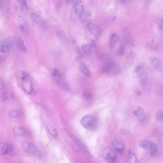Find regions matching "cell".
I'll list each match as a JSON object with an SVG mask.
<instances>
[{
  "instance_id": "40",
  "label": "cell",
  "mask_w": 163,
  "mask_h": 163,
  "mask_svg": "<svg viewBox=\"0 0 163 163\" xmlns=\"http://www.w3.org/2000/svg\"><path fill=\"white\" fill-rule=\"evenodd\" d=\"M8 55V54H3L0 55V65L2 63L3 61L5 60Z\"/></svg>"
},
{
  "instance_id": "12",
  "label": "cell",
  "mask_w": 163,
  "mask_h": 163,
  "mask_svg": "<svg viewBox=\"0 0 163 163\" xmlns=\"http://www.w3.org/2000/svg\"><path fill=\"white\" fill-rule=\"evenodd\" d=\"M13 132L16 136L19 137L26 136L28 135L27 130L24 127L19 126H15L13 129Z\"/></svg>"
},
{
  "instance_id": "16",
  "label": "cell",
  "mask_w": 163,
  "mask_h": 163,
  "mask_svg": "<svg viewBox=\"0 0 163 163\" xmlns=\"http://www.w3.org/2000/svg\"><path fill=\"white\" fill-rule=\"evenodd\" d=\"M134 59L133 52H130L127 56L125 60L124 66L126 68L129 69L132 66L134 62Z\"/></svg>"
},
{
  "instance_id": "4",
  "label": "cell",
  "mask_w": 163,
  "mask_h": 163,
  "mask_svg": "<svg viewBox=\"0 0 163 163\" xmlns=\"http://www.w3.org/2000/svg\"><path fill=\"white\" fill-rule=\"evenodd\" d=\"M51 74L57 83L64 89L68 91L69 88L64 75L59 70L56 68L53 70Z\"/></svg>"
},
{
  "instance_id": "41",
  "label": "cell",
  "mask_w": 163,
  "mask_h": 163,
  "mask_svg": "<svg viewBox=\"0 0 163 163\" xmlns=\"http://www.w3.org/2000/svg\"><path fill=\"white\" fill-rule=\"evenodd\" d=\"M121 133L124 135H128L129 133V131L125 129H122L121 131Z\"/></svg>"
},
{
  "instance_id": "39",
  "label": "cell",
  "mask_w": 163,
  "mask_h": 163,
  "mask_svg": "<svg viewBox=\"0 0 163 163\" xmlns=\"http://www.w3.org/2000/svg\"><path fill=\"white\" fill-rule=\"evenodd\" d=\"M5 1H0V8L6 10L7 8V5Z\"/></svg>"
},
{
  "instance_id": "32",
  "label": "cell",
  "mask_w": 163,
  "mask_h": 163,
  "mask_svg": "<svg viewBox=\"0 0 163 163\" xmlns=\"http://www.w3.org/2000/svg\"><path fill=\"white\" fill-rule=\"evenodd\" d=\"M157 23L158 26L159 30L162 36L163 35V19L161 18H158L157 20Z\"/></svg>"
},
{
  "instance_id": "7",
  "label": "cell",
  "mask_w": 163,
  "mask_h": 163,
  "mask_svg": "<svg viewBox=\"0 0 163 163\" xmlns=\"http://www.w3.org/2000/svg\"><path fill=\"white\" fill-rule=\"evenodd\" d=\"M102 156L110 163H115L117 160L116 155L110 148H106L102 152Z\"/></svg>"
},
{
  "instance_id": "31",
  "label": "cell",
  "mask_w": 163,
  "mask_h": 163,
  "mask_svg": "<svg viewBox=\"0 0 163 163\" xmlns=\"http://www.w3.org/2000/svg\"><path fill=\"white\" fill-rule=\"evenodd\" d=\"M111 57L108 54L104 53L102 54L101 56V59L102 61L105 62V63L112 60Z\"/></svg>"
},
{
  "instance_id": "29",
  "label": "cell",
  "mask_w": 163,
  "mask_h": 163,
  "mask_svg": "<svg viewBox=\"0 0 163 163\" xmlns=\"http://www.w3.org/2000/svg\"><path fill=\"white\" fill-rule=\"evenodd\" d=\"M149 150L150 153L151 155H155L158 150V148L156 144L152 142Z\"/></svg>"
},
{
  "instance_id": "3",
  "label": "cell",
  "mask_w": 163,
  "mask_h": 163,
  "mask_svg": "<svg viewBox=\"0 0 163 163\" xmlns=\"http://www.w3.org/2000/svg\"><path fill=\"white\" fill-rule=\"evenodd\" d=\"M80 124L85 129L90 131H94L97 128L98 121L95 117L87 115L81 120Z\"/></svg>"
},
{
  "instance_id": "27",
  "label": "cell",
  "mask_w": 163,
  "mask_h": 163,
  "mask_svg": "<svg viewBox=\"0 0 163 163\" xmlns=\"http://www.w3.org/2000/svg\"><path fill=\"white\" fill-rule=\"evenodd\" d=\"M7 92L6 90L5 83L1 76H0V96L2 95Z\"/></svg>"
},
{
  "instance_id": "44",
  "label": "cell",
  "mask_w": 163,
  "mask_h": 163,
  "mask_svg": "<svg viewBox=\"0 0 163 163\" xmlns=\"http://www.w3.org/2000/svg\"><path fill=\"white\" fill-rule=\"evenodd\" d=\"M136 94H137V96H140L141 95V92L138 91V92H136Z\"/></svg>"
},
{
  "instance_id": "23",
  "label": "cell",
  "mask_w": 163,
  "mask_h": 163,
  "mask_svg": "<svg viewBox=\"0 0 163 163\" xmlns=\"http://www.w3.org/2000/svg\"><path fill=\"white\" fill-rule=\"evenodd\" d=\"M124 38L127 41L129 44L131 43L132 42V39L131 38V34L129 31V29L128 28H126L124 31Z\"/></svg>"
},
{
  "instance_id": "22",
  "label": "cell",
  "mask_w": 163,
  "mask_h": 163,
  "mask_svg": "<svg viewBox=\"0 0 163 163\" xmlns=\"http://www.w3.org/2000/svg\"><path fill=\"white\" fill-rule=\"evenodd\" d=\"M22 21L20 22V28L25 33L28 34L29 32V27L28 24L23 19H22Z\"/></svg>"
},
{
  "instance_id": "25",
  "label": "cell",
  "mask_w": 163,
  "mask_h": 163,
  "mask_svg": "<svg viewBox=\"0 0 163 163\" xmlns=\"http://www.w3.org/2000/svg\"><path fill=\"white\" fill-rule=\"evenodd\" d=\"M47 127L50 133L53 137L56 138L58 136V132L53 126L50 124H48Z\"/></svg>"
},
{
  "instance_id": "28",
  "label": "cell",
  "mask_w": 163,
  "mask_h": 163,
  "mask_svg": "<svg viewBox=\"0 0 163 163\" xmlns=\"http://www.w3.org/2000/svg\"><path fill=\"white\" fill-rule=\"evenodd\" d=\"M17 44L19 48L24 51H27V48L23 39L19 38L17 40Z\"/></svg>"
},
{
  "instance_id": "5",
  "label": "cell",
  "mask_w": 163,
  "mask_h": 163,
  "mask_svg": "<svg viewBox=\"0 0 163 163\" xmlns=\"http://www.w3.org/2000/svg\"><path fill=\"white\" fill-rule=\"evenodd\" d=\"M137 77L140 83L143 85H146L148 83L149 76L143 66L139 65L135 68Z\"/></svg>"
},
{
  "instance_id": "21",
  "label": "cell",
  "mask_w": 163,
  "mask_h": 163,
  "mask_svg": "<svg viewBox=\"0 0 163 163\" xmlns=\"http://www.w3.org/2000/svg\"><path fill=\"white\" fill-rule=\"evenodd\" d=\"M9 116L12 118H18L21 116L22 113L20 111L16 109H11L9 112Z\"/></svg>"
},
{
  "instance_id": "17",
  "label": "cell",
  "mask_w": 163,
  "mask_h": 163,
  "mask_svg": "<svg viewBox=\"0 0 163 163\" xmlns=\"http://www.w3.org/2000/svg\"><path fill=\"white\" fill-rule=\"evenodd\" d=\"M119 37L117 34H113L111 36L110 39V44L111 50H113L119 42Z\"/></svg>"
},
{
  "instance_id": "8",
  "label": "cell",
  "mask_w": 163,
  "mask_h": 163,
  "mask_svg": "<svg viewBox=\"0 0 163 163\" xmlns=\"http://www.w3.org/2000/svg\"><path fill=\"white\" fill-rule=\"evenodd\" d=\"M31 17L34 22L42 30H45L48 28V25L45 20L39 15L35 13L31 14Z\"/></svg>"
},
{
  "instance_id": "30",
  "label": "cell",
  "mask_w": 163,
  "mask_h": 163,
  "mask_svg": "<svg viewBox=\"0 0 163 163\" xmlns=\"http://www.w3.org/2000/svg\"><path fill=\"white\" fill-rule=\"evenodd\" d=\"M82 50L86 54H90L92 51V48L87 45H83L82 46Z\"/></svg>"
},
{
  "instance_id": "45",
  "label": "cell",
  "mask_w": 163,
  "mask_h": 163,
  "mask_svg": "<svg viewBox=\"0 0 163 163\" xmlns=\"http://www.w3.org/2000/svg\"><path fill=\"white\" fill-rule=\"evenodd\" d=\"M74 2V1H68V3L70 4L73 3Z\"/></svg>"
},
{
  "instance_id": "43",
  "label": "cell",
  "mask_w": 163,
  "mask_h": 163,
  "mask_svg": "<svg viewBox=\"0 0 163 163\" xmlns=\"http://www.w3.org/2000/svg\"><path fill=\"white\" fill-rule=\"evenodd\" d=\"M117 19V16H114L112 18L111 20L112 22L115 21Z\"/></svg>"
},
{
  "instance_id": "1",
  "label": "cell",
  "mask_w": 163,
  "mask_h": 163,
  "mask_svg": "<svg viewBox=\"0 0 163 163\" xmlns=\"http://www.w3.org/2000/svg\"><path fill=\"white\" fill-rule=\"evenodd\" d=\"M17 77L21 80L24 91L28 94L35 95L36 92L34 90L32 81L28 73L22 71H18L16 73Z\"/></svg>"
},
{
  "instance_id": "13",
  "label": "cell",
  "mask_w": 163,
  "mask_h": 163,
  "mask_svg": "<svg viewBox=\"0 0 163 163\" xmlns=\"http://www.w3.org/2000/svg\"><path fill=\"white\" fill-rule=\"evenodd\" d=\"M133 113L139 121L144 122L145 121L146 118L144 111L142 108L140 107L137 108L133 111Z\"/></svg>"
},
{
  "instance_id": "34",
  "label": "cell",
  "mask_w": 163,
  "mask_h": 163,
  "mask_svg": "<svg viewBox=\"0 0 163 163\" xmlns=\"http://www.w3.org/2000/svg\"><path fill=\"white\" fill-rule=\"evenodd\" d=\"M18 2L20 8L23 9L24 10L27 9L28 7V4L26 1H19Z\"/></svg>"
},
{
  "instance_id": "18",
  "label": "cell",
  "mask_w": 163,
  "mask_h": 163,
  "mask_svg": "<svg viewBox=\"0 0 163 163\" xmlns=\"http://www.w3.org/2000/svg\"><path fill=\"white\" fill-rule=\"evenodd\" d=\"M87 29L90 33L94 35H97L99 32L98 26L93 23H90L87 24Z\"/></svg>"
},
{
  "instance_id": "37",
  "label": "cell",
  "mask_w": 163,
  "mask_h": 163,
  "mask_svg": "<svg viewBox=\"0 0 163 163\" xmlns=\"http://www.w3.org/2000/svg\"><path fill=\"white\" fill-rule=\"evenodd\" d=\"M88 45L91 48H94L96 47V43L95 41L92 39H89L88 41Z\"/></svg>"
},
{
  "instance_id": "15",
  "label": "cell",
  "mask_w": 163,
  "mask_h": 163,
  "mask_svg": "<svg viewBox=\"0 0 163 163\" xmlns=\"http://www.w3.org/2000/svg\"><path fill=\"white\" fill-rule=\"evenodd\" d=\"M112 144L114 149L117 152H121L124 151V145L120 140L117 139H114L113 141Z\"/></svg>"
},
{
  "instance_id": "35",
  "label": "cell",
  "mask_w": 163,
  "mask_h": 163,
  "mask_svg": "<svg viewBox=\"0 0 163 163\" xmlns=\"http://www.w3.org/2000/svg\"><path fill=\"white\" fill-rule=\"evenodd\" d=\"M156 117L157 120L160 122H162L163 121V113L162 111H160L157 113Z\"/></svg>"
},
{
  "instance_id": "10",
  "label": "cell",
  "mask_w": 163,
  "mask_h": 163,
  "mask_svg": "<svg viewBox=\"0 0 163 163\" xmlns=\"http://www.w3.org/2000/svg\"><path fill=\"white\" fill-rule=\"evenodd\" d=\"M149 60L150 63L153 67L160 71H162V63L159 58L153 56L150 57Z\"/></svg>"
},
{
  "instance_id": "2",
  "label": "cell",
  "mask_w": 163,
  "mask_h": 163,
  "mask_svg": "<svg viewBox=\"0 0 163 163\" xmlns=\"http://www.w3.org/2000/svg\"><path fill=\"white\" fill-rule=\"evenodd\" d=\"M120 71L119 65L113 60L105 63L102 69V72L112 76L117 75Z\"/></svg>"
},
{
  "instance_id": "19",
  "label": "cell",
  "mask_w": 163,
  "mask_h": 163,
  "mask_svg": "<svg viewBox=\"0 0 163 163\" xmlns=\"http://www.w3.org/2000/svg\"><path fill=\"white\" fill-rule=\"evenodd\" d=\"M74 11L76 15L80 16L84 11L83 5L79 3H76L74 6Z\"/></svg>"
},
{
  "instance_id": "9",
  "label": "cell",
  "mask_w": 163,
  "mask_h": 163,
  "mask_svg": "<svg viewBox=\"0 0 163 163\" xmlns=\"http://www.w3.org/2000/svg\"><path fill=\"white\" fill-rule=\"evenodd\" d=\"M14 153V149L12 145L6 142H0V154L13 155Z\"/></svg>"
},
{
  "instance_id": "36",
  "label": "cell",
  "mask_w": 163,
  "mask_h": 163,
  "mask_svg": "<svg viewBox=\"0 0 163 163\" xmlns=\"http://www.w3.org/2000/svg\"><path fill=\"white\" fill-rule=\"evenodd\" d=\"M125 48L123 46H120L117 51L118 54L121 56H123L125 53Z\"/></svg>"
},
{
  "instance_id": "11",
  "label": "cell",
  "mask_w": 163,
  "mask_h": 163,
  "mask_svg": "<svg viewBox=\"0 0 163 163\" xmlns=\"http://www.w3.org/2000/svg\"><path fill=\"white\" fill-rule=\"evenodd\" d=\"M23 146L24 151L27 153L32 154H36L38 153L36 148L31 143L25 142Z\"/></svg>"
},
{
  "instance_id": "38",
  "label": "cell",
  "mask_w": 163,
  "mask_h": 163,
  "mask_svg": "<svg viewBox=\"0 0 163 163\" xmlns=\"http://www.w3.org/2000/svg\"><path fill=\"white\" fill-rule=\"evenodd\" d=\"M57 36L59 39L63 40L65 38L66 35L63 32L59 31L57 33Z\"/></svg>"
},
{
  "instance_id": "24",
  "label": "cell",
  "mask_w": 163,
  "mask_h": 163,
  "mask_svg": "<svg viewBox=\"0 0 163 163\" xmlns=\"http://www.w3.org/2000/svg\"><path fill=\"white\" fill-rule=\"evenodd\" d=\"M151 143L152 142L148 140H141L139 141V144L141 147L149 150Z\"/></svg>"
},
{
  "instance_id": "20",
  "label": "cell",
  "mask_w": 163,
  "mask_h": 163,
  "mask_svg": "<svg viewBox=\"0 0 163 163\" xmlns=\"http://www.w3.org/2000/svg\"><path fill=\"white\" fill-rule=\"evenodd\" d=\"M80 71L87 77H90L91 73L87 66L84 64H81L79 67Z\"/></svg>"
},
{
  "instance_id": "26",
  "label": "cell",
  "mask_w": 163,
  "mask_h": 163,
  "mask_svg": "<svg viewBox=\"0 0 163 163\" xmlns=\"http://www.w3.org/2000/svg\"><path fill=\"white\" fill-rule=\"evenodd\" d=\"M82 96L84 99L87 101H90L91 100L92 97V93L90 92L87 90L83 91Z\"/></svg>"
},
{
  "instance_id": "6",
  "label": "cell",
  "mask_w": 163,
  "mask_h": 163,
  "mask_svg": "<svg viewBox=\"0 0 163 163\" xmlns=\"http://www.w3.org/2000/svg\"><path fill=\"white\" fill-rule=\"evenodd\" d=\"M13 43V39L11 37L0 40V52L8 54L12 48Z\"/></svg>"
},
{
  "instance_id": "42",
  "label": "cell",
  "mask_w": 163,
  "mask_h": 163,
  "mask_svg": "<svg viewBox=\"0 0 163 163\" xmlns=\"http://www.w3.org/2000/svg\"><path fill=\"white\" fill-rule=\"evenodd\" d=\"M118 3L122 5H125L130 2L129 1H117Z\"/></svg>"
},
{
  "instance_id": "14",
  "label": "cell",
  "mask_w": 163,
  "mask_h": 163,
  "mask_svg": "<svg viewBox=\"0 0 163 163\" xmlns=\"http://www.w3.org/2000/svg\"><path fill=\"white\" fill-rule=\"evenodd\" d=\"M66 134L78 145L80 147L84 150L85 147L84 144L75 135L67 129H65Z\"/></svg>"
},
{
  "instance_id": "33",
  "label": "cell",
  "mask_w": 163,
  "mask_h": 163,
  "mask_svg": "<svg viewBox=\"0 0 163 163\" xmlns=\"http://www.w3.org/2000/svg\"><path fill=\"white\" fill-rule=\"evenodd\" d=\"M127 161L129 163H137V159L136 155L134 154H132L128 159Z\"/></svg>"
}]
</instances>
